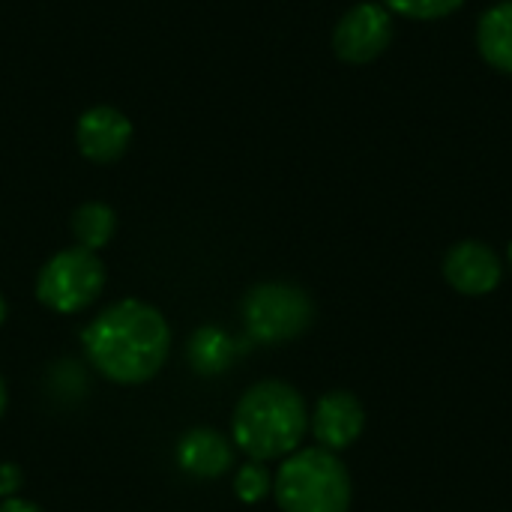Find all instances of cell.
<instances>
[{"label": "cell", "mask_w": 512, "mask_h": 512, "mask_svg": "<svg viewBox=\"0 0 512 512\" xmlns=\"http://www.w3.org/2000/svg\"><path fill=\"white\" fill-rule=\"evenodd\" d=\"M81 345L99 375L132 387L159 375L171 351V330L150 303L120 300L84 327Z\"/></svg>", "instance_id": "cell-1"}, {"label": "cell", "mask_w": 512, "mask_h": 512, "mask_svg": "<svg viewBox=\"0 0 512 512\" xmlns=\"http://www.w3.org/2000/svg\"><path fill=\"white\" fill-rule=\"evenodd\" d=\"M309 429V411L303 396L285 381H261L243 393L234 408L231 435L234 444L252 462L288 459L300 450Z\"/></svg>", "instance_id": "cell-2"}, {"label": "cell", "mask_w": 512, "mask_h": 512, "mask_svg": "<svg viewBox=\"0 0 512 512\" xmlns=\"http://www.w3.org/2000/svg\"><path fill=\"white\" fill-rule=\"evenodd\" d=\"M273 495L282 512H348L351 477L336 453L306 447L282 459Z\"/></svg>", "instance_id": "cell-3"}, {"label": "cell", "mask_w": 512, "mask_h": 512, "mask_svg": "<svg viewBox=\"0 0 512 512\" xmlns=\"http://www.w3.org/2000/svg\"><path fill=\"white\" fill-rule=\"evenodd\" d=\"M243 318H246L249 336L255 342L279 345V342H291L309 330V324L315 318V303L297 285L264 282L246 294Z\"/></svg>", "instance_id": "cell-4"}, {"label": "cell", "mask_w": 512, "mask_h": 512, "mask_svg": "<svg viewBox=\"0 0 512 512\" xmlns=\"http://www.w3.org/2000/svg\"><path fill=\"white\" fill-rule=\"evenodd\" d=\"M105 285V267L90 249H63L57 252L36 276V297L42 306L75 315L87 309Z\"/></svg>", "instance_id": "cell-5"}, {"label": "cell", "mask_w": 512, "mask_h": 512, "mask_svg": "<svg viewBox=\"0 0 512 512\" xmlns=\"http://www.w3.org/2000/svg\"><path fill=\"white\" fill-rule=\"evenodd\" d=\"M390 42L393 12L375 0L351 6L333 30V51L345 63H372L390 48Z\"/></svg>", "instance_id": "cell-6"}, {"label": "cell", "mask_w": 512, "mask_h": 512, "mask_svg": "<svg viewBox=\"0 0 512 512\" xmlns=\"http://www.w3.org/2000/svg\"><path fill=\"white\" fill-rule=\"evenodd\" d=\"M504 267L492 246L480 240L456 243L444 258V279L465 297H486L501 285Z\"/></svg>", "instance_id": "cell-7"}, {"label": "cell", "mask_w": 512, "mask_h": 512, "mask_svg": "<svg viewBox=\"0 0 512 512\" xmlns=\"http://www.w3.org/2000/svg\"><path fill=\"white\" fill-rule=\"evenodd\" d=\"M312 435L318 441V447L339 453L348 450L366 429V411L360 405V399L348 390H333L327 396L318 399L315 414L309 417Z\"/></svg>", "instance_id": "cell-8"}, {"label": "cell", "mask_w": 512, "mask_h": 512, "mask_svg": "<svg viewBox=\"0 0 512 512\" xmlns=\"http://www.w3.org/2000/svg\"><path fill=\"white\" fill-rule=\"evenodd\" d=\"M75 138H78V150L87 159H93V162H114V159L123 156V150L132 141V123L117 108L96 105V108L81 114Z\"/></svg>", "instance_id": "cell-9"}, {"label": "cell", "mask_w": 512, "mask_h": 512, "mask_svg": "<svg viewBox=\"0 0 512 512\" xmlns=\"http://www.w3.org/2000/svg\"><path fill=\"white\" fill-rule=\"evenodd\" d=\"M177 462L186 474L213 480L234 465V447L225 435L213 429H192L177 444Z\"/></svg>", "instance_id": "cell-10"}, {"label": "cell", "mask_w": 512, "mask_h": 512, "mask_svg": "<svg viewBox=\"0 0 512 512\" xmlns=\"http://www.w3.org/2000/svg\"><path fill=\"white\" fill-rule=\"evenodd\" d=\"M477 48L492 69L512 75V0L495 3L480 15Z\"/></svg>", "instance_id": "cell-11"}, {"label": "cell", "mask_w": 512, "mask_h": 512, "mask_svg": "<svg viewBox=\"0 0 512 512\" xmlns=\"http://www.w3.org/2000/svg\"><path fill=\"white\" fill-rule=\"evenodd\" d=\"M237 357V342L219 327H201L189 339V363L198 375H219Z\"/></svg>", "instance_id": "cell-12"}, {"label": "cell", "mask_w": 512, "mask_h": 512, "mask_svg": "<svg viewBox=\"0 0 512 512\" xmlns=\"http://www.w3.org/2000/svg\"><path fill=\"white\" fill-rule=\"evenodd\" d=\"M114 228H117V216L108 204H99V201H90V204H81L72 216V234L78 240L81 249H102L111 237H114Z\"/></svg>", "instance_id": "cell-13"}, {"label": "cell", "mask_w": 512, "mask_h": 512, "mask_svg": "<svg viewBox=\"0 0 512 512\" xmlns=\"http://www.w3.org/2000/svg\"><path fill=\"white\" fill-rule=\"evenodd\" d=\"M234 492L246 504H258L273 492V474L267 471L264 462H249L237 471L234 477Z\"/></svg>", "instance_id": "cell-14"}, {"label": "cell", "mask_w": 512, "mask_h": 512, "mask_svg": "<svg viewBox=\"0 0 512 512\" xmlns=\"http://www.w3.org/2000/svg\"><path fill=\"white\" fill-rule=\"evenodd\" d=\"M384 3L393 15L417 18V21H438L453 15L465 0H378Z\"/></svg>", "instance_id": "cell-15"}, {"label": "cell", "mask_w": 512, "mask_h": 512, "mask_svg": "<svg viewBox=\"0 0 512 512\" xmlns=\"http://www.w3.org/2000/svg\"><path fill=\"white\" fill-rule=\"evenodd\" d=\"M24 474L15 462H3L0 465V498H15V492L21 489Z\"/></svg>", "instance_id": "cell-16"}, {"label": "cell", "mask_w": 512, "mask_h": 512, "mask_svg": "<svg viewBox=\"0 0 512 512\" xmlns=\"http://www.w3.org/2000/svg\"><path fill=\"white\" fill-rule=\"evenodd\" d=\"M0 512H42V507H36L33 501H24V498H6L0 504Z\"/></svg>", "instance_id": "cell-17"}, {"label": "cell", "mask_w": 512, "mask_h": 512, "mask_svg": "<svg viewBox=\"0 0 512 512\" xmlns=\"http://www.w3.org/2000/svg\"><path fill=\"white\" fill-rule=\"evenodd\" d=\"M3 411H6V384L0 378V417H3Z\"/></svg>", "instance_id": "cell-18"}, {"label": "cell", "mask_w": 512, "mask_h": 512, "mask_svg": "<svg viewBox=\"0 0 512 512\" xmlns=\"http://www.w3.org/2000/svg\"><path fill=\"white\" fill-rule=\"evenodd\" d=\"M3 321H6V300L0 297V324H3Z\"/></svg>", "instance_id": "cell-19"}, {"label": "cell", "mask_w": 512, "mask_h": 512, "mask_svg": "<svg viewBox=\"0 0 512 512\" xmlns=\"http://www.w3.org/2000/svg\"><path fill=\"white\" fill-rule=\"evenodd\" d=\"M510 264H512V243H510Z\"/></svg>", "instance_id": "cell-20"}]
</instances>
